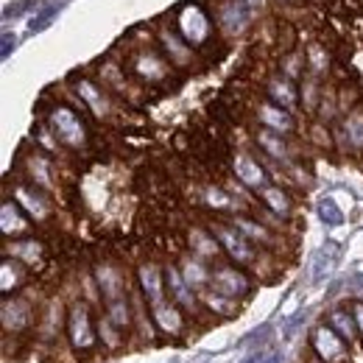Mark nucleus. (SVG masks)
<instances>
[{
    "instance_id": "obj_1",
    "label": "nucleus",
    "mask_w": 363,
    "mask_h": 363,
    "mask_svg": "<svg viewBox=\"0 0 363 363\" xmlns=\"http://www.w3.org/2000/svg\"><path fill=\"white\" fill-rule=\"evenodd\" d=\"M65 338L70 350L79 358H92L101 347L98 335V318L92 316V305L87 299H73L67 305V318H65Z\"/></svg>"
},
{
    "instance_id": "obj_2",
    "label": "nucleus",
    "mask_w": 363,
    "mask_h": 363,
    "mask_svg": "<svg viewBox=\"0 0 363 363\" xmlns=\"http://www.w3.org/2000/svg\"><path fill=\"white\" fill-rule=\"evenodd\" d=\"M43 121L48 123V129L53 132V137L59 140V145L65 151H84L90 145V129L84 123V118L70 106V104H50L43 109Z\"/></svg>"
},
{
    "instance_id": "obj_3",
    "label": "nucleus",
    "mask_w": 363,
    "mask_h": 363,
    "mask_svg": "<svg viewBox=\"0 0 363 363\" xmlns=\"http://www.w3.org/2000/svg\"><path fill=\"white\" fill-rule=\"evenodd\" d=\"M210 229L216 232V238H218V243H221V249H224L229 263H235V266H240L246 272L249 269H260L263 249H257L232 221H213Z\"/></svg>"
},
{
    "instance_id": "obj_4",
    "label": "nucleus",
    "mask_w": 363,
    "mask_h": 363,
    "mask_svg": "<svg viewBox=\"0 0 363 363\" xmlns=\"http://www.w3.org/2000/svg\"><path fill=\"white\" fill-rule=\"evenodd\" d=\"M174 28L179 31V37L187 43V45L193 48H207L213 43V37H216V31H213V17L201 9V6H196V3H187V6H182L177 9V14H174Z\"/></svg>"
},
{
    "instance_id": "obj_5",
    "label": "nucleus",
    "mask_w": 363,
    "mask_h": 363,
    "mask_svg": "<svg viewBox=\"0 0 363 363\" xmlns=\"http://www.w3.org/2000/svg\"><path fill=\"white\" fill-rule=\"evenodd\" d=\"M0 324H3V338H17V335H26L28 330H34L40 324V308L23 296V294H14V296H3V305H0Z\"/></svg>"
},
{
    "instance_id": "obj_6",
    "label": "nucleus",
    "mask_w": 363,
    "mask_h": 363,
    "mask_svg": "<svg viewBox=\"0 0 363 363\" xmlns=\"http://www.w3.org/2000/svg\"><path fill=\"white\" fill-rule=\"evenodd\" d=\"M126 70L129 76H135L137 82L143 84H162L171 79L174 73V65L165 59V53L160 48H137L135 53L129 56L126 62Z\"/></svg>"
},
{
    "instance_id": "obj_7",
    "label": "nucleus",
    "mask_w": 363,
    "mask_h": 363,
    "mask_svg": "<svg viewBox=\"0 0 363 363\" xmlns=\"http://www.w3.org/2000/svg\"><path fill=\"white\" fill-rule=\"evenodd\" d=\"M17 171H20V179L37 184L40 190L45 193H53L56 190V165L50 160V154L40 151V148H28L23 145L20 157H17Z\"/></svg>"
},
{
    "instance_id": "obj_8",
    "label": "nucleus",
    "mask_w": 363,
    "mask_h": 363,
    "mask_svg": "<svg viewBox=\"0 0 363 363\" xmlns=\"http://www.w3.org/2000/svg\"><path fill=\"white\" fill-rule=\"evenodd\" d=\"M70 87L76 92V98H79V104L90 112L95 121H112V115H115V101H112V92L106 90L101 82H95L90 76H76V79H70Z\"/></svg>"
},
{
    "instance_id": "obj_9",
    "label": "nucleus",
    "mask_w": 363,
    "mask_h": 363,
    "mask_svg": "<svg viewBox=\"0 0 363 363\" xmlns=\"http://www.w3.org/2000/svg\"><path fill=\"white\" fill-rule=\"evenodd\" d=\"M92 277H95V291L101 296V305H112L121 299H129L135 291L129 288V277L126 272L112 263V260H101L92 266Z\"/></svg>"
},
{
    "instance_id": "obj_10",
    "label": "nucleus",
    "mask_w": 363,
    "mask_h": 363,
    "mask_svg": "<svg viewBox=\"0 0 363 363\" xmlns=\"http://www.w3.org/2000/svg\"><path fill=\"white\" fill-rule=\"evenodd\" d=\"M210 288L216 291V294H224L229 299H238V302H243L252 291H255V282H252V277L246 269H240V266H235V263H216L213 266V279H210Z\"/></svg>"
},
{
    "instance_id": "obj_11",
    "label": "nucleus",
    "mask_w": 363,
    "mask_h": 363,
    "mask_svg": "<svg viewBox=\"0 0 363 363\" xmlns=\"http://www.w3.org/2000/svg\"><path fill=\"white\" fill-rule=\"evenodd\" d=\"M11 199L26 210V216L34 221V224H48L53 218V201H50V193L40 190L37 184L26 179L14 182V190H11Z\"/></svg>"
},
{
    "instance_id": "obj_12",
    "label": "nucleus",
    "mask_w": 363,
    "mask_h": 363,
    "mask_svg": "<svg viewBox=\"0 0 363 363\" xmlns=\"http://www.w3.org/2000/svg\"><path fill=\"white\" fill-rule=\"evenodd\" d=\"M311 355L324 363H350V344L330 324H316L311 330Z\"/></svg>"
},
{
    "instance_id": "obj_13",
    "label": "nucleus",
    "mask_w": 363,
    "mask_h": 363,
    "mask_svg": "<svg viewBox=\"0 0 363 363\" xmlns=\"http://www.w3.org/2000/svg\"><path fill=\"white\" fill-rule=\"evenodd\" d=\"M165 288H168V299L177 302L187 316H201V313H204L201 294L187 285V279L182 277L177 263H168V266H165Z\"/></svg>"
},
{
    "instance_id": "obj_14",
    "label": "nucleus",
    "mask_w": 363,
    "mask_h": 363,
    "mask_svg": "<svg viewBox=\"0 0 363 363\" xmlns=\"http://www.w3.org/2000/svg\"><path fill=\"white\" fill-rule=\"evenodd\" d=\"M229 165H232L235 182L243 184V187H249L252 193H260L266 184H272L266 165H263L255 154H249V151H235V154L229 157Z\"/></svg>"
},
{
    "instance_id": "obj_15",
    "label": "nucleus",
    "mask_w": 363,
    "mask_h": 363,
    "mask_svg": "<svg viewBox=\"0 0 363 363\" xmlns=\"http://www.w3.org/2000/svg\"><path fill=\"white\" fill-rule=\"evenodd\" d=\"M148 311H151V321H154V327H157V335H165V338H182L184 333H187V313L182 311L177 302H171V299H162V302H157V305H148Z\"/></svg>"
},
{
    "instance_id": "obj_16",
    "label": "nucleus",
    "mask_w": 363,
    "mask_h": 363,
    "mask_svg": "<svg viewBox=\"0 0 363 363\" xmlns=\"http://www.w3.org/2000/svg\"><path fill=\"white\" fill-rule=\"evenodd\" d=\"M135 282L140 296L145 299V305H157L162 299H168V288H165V266L154 263V260H143L135 272Z\"/></svg>"
},
{
    "instance_id": "obj_17",
    "label": "nucleus",
    "mask_w": 363,
    "mask_h": 363,
    "mask_svg": "<svg viewBox=\"0 0 363 363\" xmlns=\"http://www.w3.org/2000/svg\"><path fill=\"white\" fill-rule=\"evenodd\" d=\"M255 121L260 123V129H269L277 135H294L296 132V121H294V112H288L285 106L274 104V101H260L255 106Z\"/></svg>"
},
{
    "instance_id": "obj_18",
    "label": "nucleus",
    "mask_w": 363,
    "mask_h": 363,
    "mask_svg": "<svg viewBox=\"0 0 363 363\" xmlns=\"http://www.w3.org/2000/svg\"><path fill=\"white\" fill-rule=\"evenodd\" d=\"M229 221L235 224V227L240 229L257 249H263V252H269V249H277L279 246V240H277V232H274L266 221H260L257 216H249V213H235V216H229Z\"/></svg>"
},
{
    "instance_id": "obj_19",
    "label": "nucleus",
    "mask_w": 363,
    "mask_h": 363,
    "mask_svg": "<svg viewBox=\"0 0 363 363\" xmlns=\"http://www.w3.org/2000/svg\"><path fill=\"white\" fill-rule=\"evenodd\" d=\"M184 243H187V252H190V255H196V257H201V260H207V263H213V266H216L218 257L224 255V249H221L216 232L210 227H187Z\"/></svg>"
},
{
    "instance_id": "obj_20",
    "label": "nucleus",
    "mask_w": 363,
    "mask_h": 363,
    "mask_svg": "<svg viewBox=\"0 0 363 363\" xmlns=\"http://www.w3.org/2000/svg\"><path fill=\"white\" fill-rule=\"evenodd\" d=\"M335 137H338V145H341L344 151H350V154H363V101L338 121Z\"/></svg>"
},
{
    "instance_id": "obj_21",
    "label": "nucleus",
    "mask_w": 363,
    "mask_h": 363,
    "mask_svg": "<svg viewBox=\"0 0 363 363\" xmlns=\"http://www.w3.org/2000/svg\"><path fill=\"white\" fill-rule=\"evenodd\" d=\"M157 43H160V50L165 53V59H168L174 67H190V65H193V56H196V53H193V48L179 37V31L174 28V23L157 31Z\"/></svg>"
},
{
    "instance_id": "obj_22",
    "label": "nucleus",
    "mask_w": 363,
    "mask_h": 363,
    "mask_svg": "<svg viewBox=\"0 0 363 363\" xmlns=\"http://www.w3.org/2000/svg\"><path fill=\"white\" fill-rule=\"evenodd\" d=\"M31 218L26 216V210L11 199V196H6L3 199V207H0V232H3V238L6 240H17V238H26L28 232H31Z\"/></svg>"
},
{
    "instance_id": "obj_23",
    "label": "nucleus",
    "mask_w": 363,
    "mask_h": 363,
    "mask_svg": "<svg viewBox=\"0 0 363 363\" xmlns=\"http://www.w3.org/2000/svg\"><path fill=\"white\" fill-rule=\"evenodd\" d=\"M257 201L263 204V210L274 216V218H279V221H291L294 218V199H291V193L285 190V187H279V184H266L260 193H257Z\"/></svg>"
},
{
    "instance_id": "obj_24",
    "label": "nucleus",
    "mask_w": 363,
    "mask_h": 363,
    "mask_svg": "<svg viewBox=\"0 0 363 363\" xmlns=\"http://www.w3.org/2000/svg\"><path fill=\"white\" fill-rule=\"evenodd\" d=\"M177 266H179L182 277L187 279V285H190L193 291L204 294V291L210 288V279H213V263H207V260H201V257H196V255L184 252L179 260H177Z\"/></svg>"
},
{
    "instance_id": "obj_25",
    "label": "nucleus",
    "mask_w": 363,
    "mask_h": 363,
    "mask_svg": "<svg viewBox=\"0 0 363 363\" xmlns=\"http://www.w3.org/2000/svg\"><path fill=\"white\" fill-rule=\"evenodd\" d=\"M266 98L274 101V104H279V106H285L288 112H294L302 101H299V87H296V82L294 79H288V76H282V73H272L269 79H266Z\"/></svg>"
},
{
    "instance_id": "obj_26",
    "label": "nucleus",
    "mask_w": 363,
    "mask_h": 363,
    "mask_svg": "<svg viewBox=\"0 0 363 363\" xmlns=\"http://www.w3.org/2000/svg\"><path fill=\"white\" fill-rule=\"evenodd\" d=\"M255 20V11H249L240 0H224L221 6H218V26H221V31H227V34H240V31H246V26Z\"/></svg>"
},
{
    "instance_id": "obj_27",
    "label": "nucleus",
    "mask_w": 363,
    "mask_h": 363,
    "mask_svg": "<svg viewBox=\"0 0 363 363\" xmlns=\"http://www.w3.org/2000/svg\"><path fill=\"white\" fill-rule=\"evenodd\" d=\"M255 145H257L269 160L282 162V165L291 168V157H294V151H291L288 137L285 135H277V132H269V129H257V132H255Z\"/></svg>"
},
{
    "instance_id": "obj_28",
    "label": "nucleus",
    "mask_w": 363,
    "mask_h": 363,
    "mask_svg": "<svg viewBox=\"0 0 363 363\" xmlns=\"http://www.w3.org/2000/svg\"><path fill=\"white\" fill-rule=\"evenodd\" d=\"M3 255H11L14 260H20V263L28 266V269H37V266L43 263V257H45V249H43V243H40L37 238L26 235V238L9 240L6 249H3Z\"/></svg>"
},
{
    "instance_id": "obj_29",
    "label": "nucleus",
    "mask_w": 363,
    "mask_h": 363,
    "mask_svg": "<svg viewBox=\"0 0 363 363\" xmlns=\"http://www.w3.org/2000/svg\"><path fill=\"white\" fill-rule=\"evenodd\" d=\"M26 279H28V266L14 260L11 255H3V260H0V291H3V296L20 294Z\"/></svg>"
},
{
    "instance_id": "obj_30",
    "label": "nucleus",
    "mask_w": 363,
    "mask_h": 363,
    "mask_svg": "<svg viewBox=\"0 0 363 363\" xmlns=\"http://www.w3.org/2000/svg\"><path fill=\"white\" fill-rule=\"evenodd\" d=\"M201 305H204V313H210L213 318H221V321L235 318L240 313V302L238 299H229L224 294H216L213 288H207L201 294Z\"/></svg>"
},
{
    "instance_id": "obj_31",
    "label": "nucleus",
    "mask_w": 363,
    "mask_h": 363,
    "mask_svg": "<svg viewBox=\"0 0 363 363\" xmlns=\"http://www.w3.org/2000/svg\"><path fill=\"white\" fill-rule=\"evenodd\" d=\"M324 324H330L350 347H352L355 341H361V338H358V324H355V316H352V308H330Z\"/></svg>"
},
{
    "instance_id": "obj_32",
    "label": "nucleus",
    "mask_w": 363,
    "mask_h": 363,
    "mask_svg": "<svg viewBox=\"0 0 363 363\" xmlns=\"http://www.w3.org/2000/svg\"><path fill=\"white\" fill-rule=\"evenodd\" d=\"M201 201L210 207V210H218V213H238L235 207H240L238 196H232V190L224 187V184H207L201 190Z\"/></svg>"
},
{
    "instance_id": "obj_33",
    "label": "nucleus",
    "mask_w": 363,
    "mask_h": 363,
    "mask_svg": "<svg viewBox=\"0 0 363 363\" xmlns=\"http://www.w3.org/2000/svg\"><path fill=\"white\" fill-rule=\"evenodd\" d=\"M98 335H101V347H104L106 352H121V350L126 347V341H129V333L121 330L106 313L98 316Z\"/></svg>"
},
{
    "instance_id": "obj_34",
    "label": "nucleus",
    "mask_w": 363,
    "mask_h": 363,
    "mask_svg": "<svg viewBox=\"0 0 363 363\" xmlns=\"http://www.w3.org/2000/svg\"><path fill=\"white\" fill-rule=\"evenodd\" d=\"M65 318L67 308H62V302H48L45 308H40V324L37 330H43L45 338H56V333H65Z\"/></svg>"
},
{
    "instance_id": "obj_35",
    "label": "nucleus",
    "mask_w": 363,
    "mask_h": 363,
    "mask_svg": "<svg viewBox=\"0 0 363 363\" xmlns=\"http://www.w3.org/2000/svg\"><path fill=\"white\" fill-rule=\"evenodd\" d=\"M106 90L118 92V95H126L129 90V70H126V65H118V62H112V59H106L104 65H101V79H98Z\"/></svg>"
},
{
    "instance_id": "obj_36",
    "label": "nucleus",
    "mask_w": 363,
    "mask_h": 363,
    "mask_svg": "<svg viewBox=\"0 0 363 363\" xmlns=\"http://www.w3.org/2000/svg\"><path fill=\"white\" fill-rule=\"evenodd\" d=\"M321 95H324V87L318 84V76L305 73V79L299 82V101H302V109H305V112H316L318 104H321Z\"/></svg>"
},
{
    "instance_id": "obj_37",
    "label": "nucleus",
    "mask_w": 363,
    "mask_h": 363,
    "mask_svg": "<svg viewBox=\"0 0 363 363\" xmlns=\"http://www.w3.org/2000/svg\"><path fill=\"white\" fill-rule=\"evenodd\" d=\"M335 257H338V246H335V243H327V246H321L316 255H313V263H311V279H313V282L324 279L327 274L333 272V266H335Z\"/></svg>"
},
{
    "instance_id": "obj_38",
    "label": "nucleus",
    "mask_w": 363,
    "mask_h": 363,
    "mask_svg": "<svg viewBox=\"0 0 363 363\" xmlns=\"http://www.w3.org/2000/svg\"><path fill=\"white\" fill-rule=\"evenodd\" d=\"M305 62H308V73H313V76H318V79H321V73L330 70V53H327L321 45L308 48Z\"/></svg>"
},
{
    "instance_id": "obj_39",
    "label": "nucleus",
    "mask_w": 363,
    "mask_h": 363,
    "mask_svg": "<svg viewBox=\"0 0 363 363\" xmlns=\"http://www.w3.org/2000/svg\"><path fill=\"white\" fill-rule=\"evenodd\" d=\"M318 218L327 224V227H341L344 224V213L338 210V204L333 199H321L318 201Z\"/></svg>"
},
{
    "instance_id": "obj_40",
    "label": "nucleus",
    "mask_w": 363,
    "mask_h": 363,
    "mask_svg": "<svg viewBox=\"0 0 363 363\" xmlns=\"http://www.w3.org/2000/svg\"><path fill=\"white\" fill-rule=\"evenodd\" d=\"M62 9H65V3H50V6H45V9H40V14L31 17V31H43V28H48L50 20H53Z\"/></svg>"
},
{
    "instance_id": "obj_41",
    "label": "nucleus",
    "mask_w": 363,
    "mask_h": 363,
    "mask_svg": "<svg viewBox=\"0 0 363 363\" xmlns=\"http://www.w3.org/2000/svg\"><path fill=\"white\" fill-rule=\"evenodd\" d=\"M28 3H37V0H17V3H11L6 11H3V20H11V17H20L23 11H26V6Z\"/></svg>"
},
{
    "instance_id": "obj_42",
    "label": "nucleus",
    "mask_w": 363,
    "mask_h": 363,
    "mask_svg": "<svg viewBox=\"0 0 363 363\" xmlns=\"http://www.w3.org/2000/svg\"><path fill=\"white\" fill-rule=\"evenodd\" d=\"M14 45H17V37L6 31V34H3V45H0V56H3V59H9V56H11V50H14Z\"/></svg>"
},
{
    "instance_id": "obj_43",
    "label": "nucleus",
    "mask_w": 363,
    "mask_h": 363,
    "mask_svg": "<svg viewBox=\"0 0 363 363\" xmlns=\"http://www.w3.org/2000/svg\"><path fill=\"white\" fill-rule=\"evenodd\" d=\"M350 308H352V316H355V324H358V338L363 341V299L352 302Z\"/></svg>"
},
{
    "instance_id": "obj_44",
    "label": "nucleus",
    "mask_w": 363,
    "mask_h": 363,
    "mask_svg": "<svg viewBox=\"0 0 363 363\" xmlns=\"http://www.w3.org/2000/svg\"><path fill=\"white\" fill-rule=\"evenodd\" d=\"M240 3H243V6L249 9V11H255V14H257V11H260V9H263V6L269 3V0H240Z\"/></svg>"
},
{
    "instance_id": "obj_45",
    "label": "nucleus",
    "mask_w": 363,
    "mask_h": 363,
    "mask_svg": "<svg viewBox=\"0 0 363 363\" xmlns=\"http://www.w3.org/2000/svg\"><path fill=\"white\" fill-rule=\"evenodd\" d=\"M302 363H324V361H318L316 355H308V358H305V361H302Z\"/></svg>"
}]
</instances>
